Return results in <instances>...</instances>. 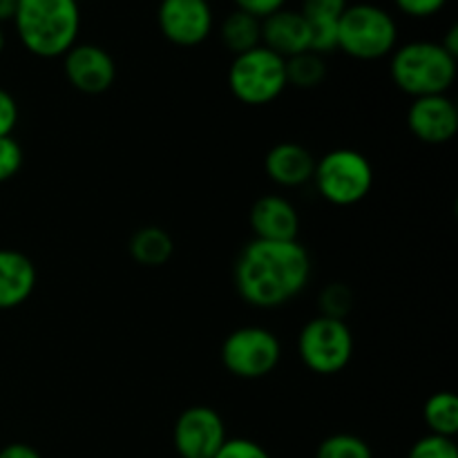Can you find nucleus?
<instances>
[{"label": "nucleus", "mask_w": 458, "mask_h": 458, "mask_svg": "<svg viewBox=\"0 0 458 458\" xmlns=\"http://www.w3.org/2000/svg\"><path fill=\"white\" fill-rule=\"evenodd\" d=\"M213 458H271V454L250 438H226Z\"/></svg>", "instance_id": "obj_26"}, {"label": "nucleus", "mask_w": 458, "mask_h": 458, "mask_svg": "<svg viewBox=\"0 0 458 458\" xmlns=\"http://www.w3.org/2000/svg\"><path fill=\"white\" fill-rule=\"evenodd\" d=\"M313 183L318 195L331 206L360 204L374 188V165L362 152L352 148H335L316 159Z\"/></svg>", "instance_id": "obj_5"}, {"label": "nucleus", "mask_w": 458, "mask_h": 458, "mask_svg": "<svg viewBox=\"0 0 458 458\" xmlns=\"http://www.w3.org/2000/svg\"><path fill=\"white\" fill-rule=\"evenodd\" d=\"M311 271V255L298 240H250L237 255L233 280L246 304L277 309L307 289Z\"/></svg>", "instance_id": "obj_1"}, {"label": "nucleus", "mask_w": 458, "mask_h": 458, "mask_svg": "<svg viewBox=\"0 0 458 458\" xmlns=\"http://www.w3.org/2000/svg\"><path fill=\"white\" fill-rule=\"evenodd\" d=\"M36 280V267L25 253L0 249V311L25 304L34 293Z\"/></svg>", "instance_id": "obj_16"}, {"label": "nucleus", "mask_w": 458, "mask_h": 458, "mask_svg": "<svg viewBox=\"0 0 458 458\" xmlns=\"http://www.w3.org/2000/svg\"><path fill=\"white\" fill-rule=\"evenodd\" d=\"M157 22L168 43L177 47H197L215 27L210 0H161Z\"/></svg>", "instance_id": "obj_10"}, {"label": "nucleus", "mask_w": 458, "mask_h": 458, "mask_svg": "<svg viewBox=\"0 0 458 458\" xmlns=\"http://www.w3.org/2000/svg\"><path fill=\"white\" fill-rule=\"evenodd\" d=\"M392 3L396 4L398 12L410 18H432L445 9L447 0H392Z\"/></svg>", "instance_id": "obj_27"}, {"label": "nucleus", "mask_w": 458, "mask_h": 458, "mask_svg": "<svg viewBox=\"0 0 458 458\" xmlns=\"http://www.w3.org/2000/svg\"><path fill=\"white\" fill-rule=\"evenodd\" d=\"M219 358L235 378L259 380L280 365L282 344L280 338L264 327H240L226 335Z\"/></svg>", "instance_id": "obj_8"}, {"label": "nucleus", "mask_w": 458, "mask_h": 458, "mask_svg": "<svg viewBox=\"0 0 458 458\" xmlns=\"http://www.w3.org/2000/svg\"><path fill=\"white\" fill-rule=\"evenodd\" d=\"M441 45L447 54H452L454 58L458 56V27L456 25H452L450 30H447L445 38L441 40Z\"/></svg>", "instance_id": "obj_31"}, {"label": "nucleus", "mask_w": 458, "mask_h": 458, "mask_svg": "<svg viewBox=\"0 0 458 458\" xmlns=\"http://www.w3.org/2000/svg\"><path fill=\"white\" fill-rule=\"evenodd\" d=\"M250 228L255 240L291 242L298 240V208L282 195H264L250 208Z\"/></svg>", "instance_id": "obj_14"}, {"label": "nucleus", "mask_w": 458, "mask_h": 458, "mask_svg": "<svg viewBox=\"0 0 458 458\" xmlns=\"http://www.w3.org/2000/svg\"><path fill=\"white\" fill-rule=\"evenodd\" d=\"M286 83L298 89H313L327 79V63L320 54L302 52L284 61Z\"/></svg>", "instance_id": "obj_20"}, {"label": "nucleus", "mask_w": 458, "mask_h": 458, "mask_svg": "<svg viewBox=\"0 0 458 458\" xmlns=\"http://www.w3.org/2000/svg\"><path fill=\"white\" fill-rule=\"evenodd\" d=\"M4 49V34H3V27H0V54H3Z\"/></svg>", "instance_id": "obj_33"}, {"label": "nucleus", "mask_w": 458, "mask_h": 458, "mask_svg": "<svg viewBox=\"0 0 458 458\" xmlns=\"http://www.w3.org/2000/svg\"><path fill=\"white\" fill-rule=\"evenodd\" d=\"M262 45L284 61L302 52H311V31L307 18L300 9L286 7L262 18Z\"/></svg>", "instance_id": "obj_13"}, {"label": "nucleus", "mask_w": 458, "mask_h": 458, "mask_svg": "<svg viewBox=\"0 0 458 458\" xmlns=\"http://www.w3.org/2000/svg\"><path fill=\"white\" fill-rule=\"evenodd\" d=\"M130 258L137 264L148 268L164 267L174 253V242L168 231L161 226H143L132 233L130 237Z\"/></svg>", "instance_id": "obj_17"}, {"label": "nucleus", "mask_w": 458, "mask_h": 458, "mask_svg": "<svg viewBox=\"0 0 458 458\" xmlns=\"http://www.w3.org/2000/svg\"><path fill=\"white\" fill-rule=\"evenodd\" d=\"M13 13H16V0H0V25L13 21Z\"/></svg>", "instance_id": "obj_32"}, {"label": "nucleus", "mask_w": 458, "mask_h": 458, "mask_svg": "<svg viewBox=\"0 0 458 458\" xmlns=\"http://www.w3.org/2000/svg\"><path fill=\"white\" fill-rule=\"evenodd\" d=\"M349 0H302V16L309 25H335Z\"/></svg>", "instance_id": "obj_23"}, {"label": "nucleus", "mask_w": 458, "mask_h": 458, "mask_svg": "<svg viewBox=\"0 0 458 458\" xmlns=\"http://www.w3.org/2000/svg\"><path fill=\"white\" fill-rule=\"evenodd\" d=\"M226 438V423L213 407H188L174 420L173 445L182 458H213Z\"/></svg>", "instance_id": "obj_9"}, {"label": "nucleus", "mask_w": 458, "mask_h": 458, "mask_svg": "<svg viewBox=\"0 0 458 458\" xmlns=\"http://www.w3.org/2000/svg\"><path fill=\"white\" fill-rule=\"evenodd\" d=\"M228 88L244 106H268L289 88L284 58L264 45L237 54L228 67Z\"/></svg>", "instance_id": "obj_6"}, {"label": "nucleus", "mask_w": 458, "mask_h": 458, "mask_svg": "<svg viewBox=\"0 0 458 458\" xmlns=\"http://www.w3.org/2000/svg\"><path fill=\"white\" fill-rule=\"evenodd\" d=\"M63 72L72 88L81 94L107 92L116 81V63L107 49L94 43H76L63 54Z\"/></svg>", "instance_id": "obj_11"}, {"label": "nucleus", "mask_w": 458, "mask_h": 458, "mask_svg": "<svg viewBox=\"0 0 458 458\" xmlns=\"http://www.w3.org/2000/svg\"><path fill=\"white\" fill-rule=\"evenodd\" d=\"M407 128L428 146L450 143L458 132V107L447 94L414 98L407 110Z\"/></svg>", "instance_id": "obj_12"}, {"label": "nucleus", "mask_w": 458, "mask_h": 458, "mask_svg": "<svg viewBox=\"0 0 458 458\" xmlns=\"http://www.w3.org/2000/svg\"><path fill=\"white\" fill-rule=\"evenodd\" d=\"M407 458H458V447L454 438L428 434L411 445Z\"/></svg>", "instance_id": "obj_24"}, {"label": "nucleus", "mask_w": 458, "mask_h": 458, "mask_svg": "<svg viewBox=\"0 0 458 458\" xmlns=\"http://www.w3.org/2000/svg\"><path fill=\"white\" fill-rule=\"evenodd\" d=\"M13 27L30 54L63 58L79 38V0H16Z\"/></svg>", "instance_id": "obj_2"}, {"label": "nucleus", "mask_w": 458, "mask_h": 458, "mask_svg": "<svg viewBox=\"0 0 458 458\" xmlns=\"http://www.w3.org/2000/svg\"><path fill=\"white\" fill-rule=\"evenodd\" d=\"M456 58L437 40H411L392 52L394 85L411 98L447 94L456 81Z\"/></svg>", "instance_id": "obj_3"}, {"label": "nucleus", "mask_w": 458, "mask_h": 458, "mask_svg": "<svg viewBox=\"0 0 458 458\" xmlns=\"http://www.w3.org/2000/svg\"><path fill=\"white\" fill-rule=\"evenodd\" d=\"M398 47L392 13L374 3L347 4L338 18V49L356 61H380Z\"/></svg>", "instance_id": "obj_4"}, {"label": "nucleus", "mask_w": 458, "mask_h": 458, "mask_svg": "<svg viewBox=\"0 0 458 458\" xmlns=\"http://www.w3.org/2000/svg\"><path fill=\"white\" fill-rule=\"evenodd\" d=\"M264 170L268 179L282 188H300L313 179L316 170V157L311 150L295 141L276 143L267 152L264 159Z\"/></svg>", "instance_id": "obj_15"}, {"label": "nucleus", "mask_w": 458, "mask_h": 458, "mask_svg": "<svg viewBox=\"0 0 458 458\" xmlns=\"http://www.w3.org/2000/svg\"><path fill=\"white\" fill-rule=\"evenodd\" d=\"M425 425L429 434L454 438L458 434V398L452 392H437L425 401Z\"/></svg>", "instance_id": "obj_19"}, {"label": "nucleus", "mask_w": 458, "mask_h": 458, "mask_svg": "<svg viewBox=\"0 0 458 458\" xmlns=\"http://www.w3.org/2000/svg\"><path fill=\"white\" fill-rule=\"evenodd\" d=\"M18 125V103L7 89L0 88V137H12Z\"/></svg>", "instance_id": "obj_28"}, {"label": "nucleus", "mask_w": 458, "mask_h": 458, "mask_svg": "<svg viewBox=\"0 0 458 458\" xmlns=\"http://www.w3.org/2000/svg\"><path fill=\"white\" fill-rule=\"evenodd\" d=\"M320 309L322 316L335 318V320H347V316L353 309V293L343 282L325 286L320 293Z\"/></svg>", "instance_id": "obj_22"}, {"label": "nucleus", "mask_w": 458, "mask_h": 458, "mask_svg": "<svg viewBox=\"0 0 458 458\" xmlns=\"http://www.w3.org/2000/svg\"><path fill=\"white\" fill-rule=\"evenodd\" d=\"M22 168V148L13 137H0V183L9 182Z\"/></svg>", "instance_id": "obj_25"}, {"label": "nucleus", "mask_w": 458, "mask_h": 458, "mask_svg": "<svg viewBox=\"0 0 458 458\" xmlns=\"http://www.w3.org/2000/svg\"><path fill=\"white\" fill-rule=\"evenodd\" d=\"M233 3H235V9L250 13V16L262 21V18L271 16L277 9L284 7L286 0H233Z\"/></svg>", "instance_id": "obj_29"}, {"label": "nucleus", "mask_w": 458, "mask_h": 458, "mask_svg": "<svg viewBox=\"0 0 458 458\" xmlns=\"http://www.w3.org/2000/svg\"><path fill=\"white\" fill-rule=\"evenodd\" d=\"M316 458H374V452L356 434H331L318 445Z\"/></svg>", "instance_id": "obj_21"}, {"label": "nucleus", "mask_w": 458, "mask_h": 458, "mask_svg": "<svg viewBox=\"0 0 458 458\" xmlns=\"http://www.w3.org/2000/svg\"><path fill=\"white\" fill-rule=\"evenodd\" d=\"M0 458H43L38 454V450H34L27 443H9L0 450Z\"/></svg>", "instance_id": "obj_30"}, {"label": "nucleus", "mask_w": 458, "mask_h": 458, "mask_svg": "<svg viewBox=\"0 0 458 458\" xmlns=\"http://www.w3.org/2000/svg\"><path fill=\"white\" fill-rule=\"evenodd\" d=\"M298 353L304 367L318 376H335L347 369L353 358V334L347 320L327 316L309 320L298 335Z\"/></svg>", "instance_id": "obj_7"}, {"label": "nucleus", "mask_w": 458, "mask_h": 458, "mask_svg": "<svg viewBox=\"0 0 458 458\" xmlns=\"http://www.w3.org/2000/svg\"><path fill=\"white\" fill-rule=\"evenodd\" d=\"M219 40L233 56L250 52L262 45V21L235 9L219 25Z\"/></svg>", "instance_id": "obj_18"}]
</instances>
